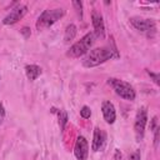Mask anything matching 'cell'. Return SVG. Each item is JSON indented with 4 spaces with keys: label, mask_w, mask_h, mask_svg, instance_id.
Here are the masks:
<instances>
[{
    "label": "cell",
    "mask_w": 160,
    "mask_h": 160,
    "mask_svg": "<svg viewBox=\"0 0 160 160\" xmlns=\"http://www.w3.org/2000/svg\"><path fill=\"white\" fill-rule=\"evenodd\" d=\"M80 115H81V118H84V119H89L90 115H91L90 108H89V106H82L81 110H80Z\"/></svg>",
    "instance_id": "cell-16"
},
{
    "label": "cell",
    "mask_w": 160,
    "mask_h": 160,
    "mask_svg": "<svg viewBox=\"0 0 160 160\" xmlns=\"http://www.w3.org/2000/svg\"><path fill=\"white\" fill-rule=\"evenodd\" d=\"M20 32H21L25 38H29V36H30V29H29V28H26V26H24V28L20 30Z\"/></svg>",
    "instance_id": "cell-20"
},
{
    "label": "cell",
    "mask_w": 160,
    "mask_h": 160,
    "mask_svg": "<svg viewBox=\"0 0 160 160\" xmlns=\"http://www.w3.org/2000/svg\"><path fill=\"white\" fill-rule=\"evenodd\" d=\"M108 84L114 89L116 95H119L120 98H122L125 100H130V101L135 99V90L132 89V86L129 82L119 80V79L110 78L108 80Z\"/></svg>",
    "instance_id": "cell-3"
},
{
    "label": "cell",
    "mask_w": 160,
    "mask_h": 160,
    "mask_svg": "<svg viewBox=\"0 0 160 160\" xmlns=\"http://www.w3.org/2000/svg\"><path fill=\"white\" fill-rule=\"evenodd\" d=\"M115 160H121V152L120 150H115Z\"/></svg>",
    "instance_id": "cell-23"
},
{
    "label": "cell",
    "mask_w": 160,
    "mask_h": 160,
    "mask_svg": "<svg viewBox=\"0 0 160 160\" xmlns=\"http://www.w3.org/2000/svg\"><path fill=\"white\" fill-rule=\"evenodd\" d=\"M75 35H76V26H75L74 24H69V25L66 26V29H65L64 40H65L66 42H70L71 40H74Z\"/></svg>",
    "instance_id": "cell-13"
},
{
    "label": "cell",
    "mask_w": 160,
    "mask_h": 160,
    "mask_svg": "<svg viewBox=\"0 0 160 160\" xmlns=\"http://www.w3.org/2000/svg\"><path fill=\"white\" fill-rule=\"evenodd\" d=\"M156 124H158V118L155 116V118L152 119V122H151V126H150V129H154V130H155V129L158 128V126H156Z\"/></svg>",
    "instance_id": "cell-22"
},
{
    "label": "cell",
    "mask_w": 160,
    "mask_h": 160,
    "mask_svg": "<svg viewBox=\"0 0 160 160\" xmlns=\"http://www.w3.org/2000/svg\"><path fill=\"white\" fill-rule=\"evenodd\" d=\"M26 11H28V8H26L25 5H19L18 8L12 9V10L10 11V14H8V15L4 18L2 22H4L5 25L15 24V22H18V21L26 14Z\"/></svg>",
    "instance_id": "cell-7"
},
{
    "label": "cell",
    "mask_w": 160,
    "mask_h": 160,
    "mask_svg": "<svg viewBox=\"0 0 160 160\" xmlns=\"http://www.w3.org/2000/svg\"><path fill=\"white\" fill-rule=\"evenodd\" d=\"M155 135H154V145H155V148H158V144H159V134H160V128L158 126L155 130Z\"/></svg>",
    "instance_id": "cell-17"
},
{
    "label": "cell",
    "mask_w": 160,
    "mask_h": 160,
    "mask_svg": "<svg viewBox=\"0 0 160 160\" xmlns=\"http://www.w3.org/2000/svg\"><path fill=\"white\" fill-rule=\"evenodd\" d=\"M4 118H5V109H4V105L0 102V125L4 121Z\"/></svg>",
    "instance_id": "cell-19"
},
{
    "label": "cell",
    "mask_w": 160,
    "mask_h": 160,
    "mask_svg": "<svg viewBox=\"0 0 160 160\" xmlns=\"http://www.w3.org/2000/svg\"><path fill=\"white\" fill-rule=\"evenodd\" d=\"M101 111L104 115V119L108 124H112L116 119V112H115V108L110 101H104L101 104Z\"/></svg>",
    "instance_id": "cell-9"
},
{
    "label": "cell",
    "mask_w": 160,
    "mask_h": 160,
    "mask_svg": "<svg viewBox=\"0 0 160 160\" xmlns=\"http://www.w3.org/2000/svg\"><path fill=\"white\" fill-rule=\"evenodd\" d=\"M148 121V112L145 108H140L136 112V118H135V124H134V129H135V134H136V139L140 140L144 135L145 131V125Z\"/></svg>",
    "instance_id": "cell-5"
},
{
    "label": "cell",
    "mask_w": 160,
    "mask_h": 160,
    "mask_svg": "<svg viewBox=\"0 0 160 160\" xmlns=\"http://www.w3.org/2000/svg\"><path fill=\"white\" fill-rule=\"evenodd\" d=\"M130 22L132 24V26L142 32H148L150 35V32H155L156 30V25L155 21L151 19H141V18H131Z\"/></svg>",
    "instance_id": "cell-6"
},
{
    "label": "cell",
    "mask_w": 160,
    "mask_h": 160,
    "mask_svg": "<svg viewBox=\"0 0 160 160\" xmlns=\"http://www.w3.org/2000/svg\"><path fill=\"white\" fill-rule=\"evenodd\" d=\"M148 74H149V75L152 78V80L155 81V84H156V85H159V84H160V81H159L160 76H159L158 74H154V72H151V71H149V70H148Z\"/></svg>",
    "instance_id": "cell-18"
},
{
    "label": "cell",
    "mask_w": 160,
    "mask_h": 160,
    "mask_svg": "<svg viewBox=\"0 0 160 160\" xmlns=\"http://www.w3.org/2000/svg\"><path fill=\"white\" fill-rule=\"evenodd\" d=\"M110 58H112L111 49H109V48H96V49L90 50L86 54V56L82 59V65L85 68H94V66H98V65L105 62Z\"/></svg>",
    "instance_id": "cell-1"
},
{
    "label": "cell",
    "mask_w": 160,
    "mask_h": 160,
    "mask_svg": "<svg viewBox=\"0 0 160 160\" xmlns=\"http://www.w3.org/2000/svg\"><path fill=\"white\" fill-rule=\"evenodd\" d=\"M129 160H140V154L136 151V152H132L130 156H129Z\"/></svg>",
    "instance_id": "cell-21"
},
{
    "label": "cell",
    "mask_w": 160,
    "mask_h": 160,
    "mask_svg": "<svg viewBox=\"0 0 160 160\" xmlns=\"http://www.w3.org/2000/svg\"><path fill=\"white\" fill-rule=\"evenodd\" d=\"M72 6L75 8L78 15H79L80 18H82V4H81V1H79V0H74V1H72Z\"/></svg>",
    "instance_id": "cell-15"
},
{
    "label": "cell",
    "mask_w": 160,
    "mask_h": 160,
    "mask_svg": "<svg viewBox=\"0 0 160 160\" xmlns=\"http://www.w3.org/2000/svg\"><path fill=\"white\" fill-rule=\"evenodd\" d=\"M91 20H92V26H94V35L96 38H102L104 36V31H105V26H104V21L100 14H98L96 11H92L91 15Z\"/></svg>",
    "instance_id": "cell-10"
},
{
    "label": "cell",
    "mask_w": 160,
    "mask_h": 160,
    "mask_svg": "<svg viewBox=\"0 0 160 160\" xmlns=\"http://www.w3.org/2000/svg\"><path fill=\"white\" fill-rule=\"evenodd\" d=\"M66 121H68V114H66L64 110H60V111H59V124H60L61 130H64Z\"/></svg>",
    "instance_id": "cell-14"
},
{
    "label": "cell",
    "mask_w": 160,
    "mask_h": 160,
    "mask_svg": "<svg viewBox=\"0 0 160 160\" xmlns=\"http://www.w3.org/2000/svg\"><path fill=\"white\" fill-rule=\"evenodd\" d=\"M94 39H95L94 32H88L78 42H75L74 45L70 46V49L68 50L66 55L69 58H80L81 55H84V54H86L89 51V49L94 44Z\"/></svg>",
    "instance_id": "cell-2"
},
{
    "label": "cell",
    "mask_w": 160,
    "mask_h": 160,
    "mask_svg": "<svg viewBox=\"0 0 160 160\" xmlns=\"http://www.w3.org/2000/svg\"><path fill=\"white\" fill-rule=\"evenodd\" d=\"M65 11L64 9H52V10H45L41 12V15L39 16L38 21H36V28L38 30H42L45 28L51 26L52 24H55L61 16H64Z\"/></svg>",
    "instance_id": "cell-4"
},
{
    "label": "cell",
    "mask_w": 160,
    "mask_h": 160,
    "mask_svg": "<svg viewBox=\"0 0 160 160\" xmlns=\"http://www.w3.org/2000/svg\"><path fill=\"white\" fill-rule=\"evenodd\" d=\"M74 154L78 160H86L88 154H89V146H88V141L84 136H79L76 139V142L74 146Z\"/></svg>",
    "instance_id": "cell-8"
},
{
    "label": "cell",
    "mask_w": 160,
    "mask_h": 160,
    "mask_svg": "<svg viewBox=\"0 0 160 160\" xmlns=\"http://www.w3.org/2000/svg\"><path fill=\"white\" fill-rule=\"evenodd\" d=\"M104 140H105L104 131H101L99 128H95V130H94V139H92V150L94 151H99L102 148V145H104Z\"/></svg>",
    "instance_id": "cell-11"
},
{
    "label": "cell",
    "mask_w": 160,
    "mask_h": 160,
    "mask_svg": "<svg viewBox=\"0 0 160 160\" xmlns=\"http://www.w3.org/2000/svg\"><path fill=\"white\" fill-rule=\"evenodd\" d=\"M25 72H26V78L30 81H34L35 79H38L41 75V68L38 66V65L30 64V65H26L25 66Z\"/></svg>",
    "instance_id": "cell-12"
}]
</instances>
